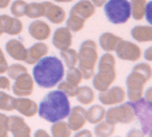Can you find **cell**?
I'll list each match as a JSON object with an SVG mask.
<instances>
[{
  "label": "cell",
  "instance_id": "cell-27",
  "mask_svg": "<svg viewBox=\"0 0 152 137\" xmlns=\"http://www.w3.org/2000/svg\"><path fill=\"white\" fill-rule=\"evenodd\" d=\"M51 133L53 137H70L72 136V129L69 128L68 123L63 120H58L52 123L51 127Z\"/></svg>",
  "mask_w": 152,
  "mask_h": 137
},
{
  "label": "cell",
  "instance_id": "cell-52",
  "mask_svg": "<svg viewBox=\"0 0 152 137\" xmlns=\"http://www.w3.org/2000/svg\"><path fill=\"white\" fill-rule=\"evenodd\" d=\"M0 52H1V50H0Z\"/></svg>",
  "mask_w": 152,
  "mask_h": 137
},
{
  "label": "cell",
  "instance_id": "cell-21",
  "mask_svg": "<svg viewBox=\"0 0 152 137\" xmlns=\"http://www.w3.org/2000/svg\"><path fill=\"white\" fill-rule=\"evenodd\" d=\"M95 8L96 7L92 4L90 0H81V1H78L77 4L73 5V8L70 9V12L79 16V17H82V19L87 20L95 15Z\"/></svg>",
  "mask_w": 152,
  "mask_h": 137
},
{
  "label": "cell",
  "instance_id": "cell-38",
  "mask_svg": "<svg viewBox=\"0 0 152 137\" xmlns=\"http://www.w3.org/2000/svg\"><path fill=\"white\" fill-rule=\"evenodd\" d=\"M9 135V116L0 114V137H7Z\"/></svg>",
  "mask_w": 152,
  "mask_h": 137
},
{
  "label": "cell",
  "instance_id": "cell-43",
  "mask_svg": "<svg viewBox=\"0 0 152 137\" xmlns=\"http://www.w3.org/2000/svg\"><path fill=\"white\" fill-rule=\"evenodd\" d=\"M150 13H151V3L150 1H147V5H146V12H144V17L147 19V21L151 24V16H150Z\"/></svg>",
  "mask_w": 152,
  "mask_h": 137
},
{
  "label": "cell",
  "instance_id": "cell-19",
  "mask_svg": "<svg viewBox=\"0 0 152 137\" xmlns=\"http://www.w3.org/2000/svg\"><path fill=\"white\" fill-rule=\"evenodd\" d=\"M5 51L7 54L11 56L12 59H15L17 61H25L26 58V51L27 48L25 44L18 39H11L5 43Z\"/></svg>",
  "mask_w": 152,
  "mask_h": 137
},
{
  "label": "cell",
  "instance_id": "cell-8",
  "mask_svg": "<svg viewBox=\"0 0 152 137\" xmlns=\"http://www.w3.org/2000/svg\"><path fill=\"white\" fill-rule=\"evenodd\" d=\"M115 51L121 60L125 61H138L142 56V50L139 46L125 39H121L118 42Z\"/></svg>",
  "mask_w": 152,
  "mask_h": 137
},
{
  "label": "cell",
  "instance_id": "cell-42",
  "mask_svg": "<svg viewBox=\"0 0 152 137\" xmlns=\"http://www.w3.org/2000/svg\"><path fill=\"white\" fill-rule=\"evenodd\" d=\"M75 137H91L92 136V133L90 132V131H87V129H78L77 131V133L74 135Z\"/></svg>",
  "mask_w": 152,
  "mask_h": 137
},
{
  "label": "cell",
  "instance_id": "cell-16",
  "mask_svg": "<svg viewBox=\"0 0 152 137\" xmlns=\"http://www.w3.org/2000/svg\"><path fill=\"white\" fill-rule=\"evenodd\" d=\"M15 110L26 118H33L38 112V103L26 97H18L15 99Z\"/></svg>",
  "mask_w": 152,
  "mask_h": 137
},
{
  "label": "cell",
  "instance_id": "cell-26",
  "mask_svg": "<svg viewBox=\"0 0 152 137\" xmlns=\"http://www.w3.org/2000/svg\"><path fill=\"white\" fill-rule=\"evenodd\" d=\"M115 131H116V127L113 123L102 120V121L96 123L94 133H95V136H99V137H109V136H113Z\"/></svg>",
  "mask_w": 152,
  "mask_h": 137
},
{
  "label": "cell",
  "instance_id": "cell-30",
  "mask_svg": "<svg viewBox=\"0 0 152 137\" xmlns=\"http://www.w3.org/2000/svg\"><path fill=\"white\" fill-rule=\"evenodd\" d=\"M44 15V7L43 3H30L26 5V12L25 16H27L29 19L35 20V19H40Z\"/></svg>",
  "mask_w": 152,
  "mask_h": 137
},
{
  "label": "cell",
  "instance_id": "cell-48",
  "mask_svg": "<svg viewBox=\"0 0 152 137\" xmlns=\"http://www.w3.org/2000/svg\"><path fill=\"white\" fill-rule=\"evenodd\" d=\"M151 93H152V89L148 87L147 91H146V97H144V99H146L147 102H150V103H151Z\"/></svg>",
  "mask_w": 152,
  "mask_h": 137
},
{
  "label": "cell",
  "instance_id": "cell-25",
  "mask_svg": "<svg viewBox=\"0 0 152 137\" xmlns=\"http://www.w3.org/2000/svg\"><path fill=\"white\" fill-rule=\"evenodd\" d=\"M146 5H147V0H130L131 16L134 17V20L140 21L144 19Z\"/></svg>",
  "mask_w": 152,
  "mask_h": 137
},
{
  "label": "cell",
  "instance_id": "cell-32",
  "mask_svg": "<svg viewBox=\"0 0 152 137\" xmlns=\"http://www.w3.org/2000/svg\"><path fill=\"white\" fill-rule=\"evenodd\" d=\"M65 21H66V27L70 31H74V33L83 29L85 22H86L85 19H82V17L74 15V13H72V12H70V15H69V19Z\"/></svg>",
  "mask_w": 152,
  "mask_h": 137
},
{
  "label": "cell",
  "instance_id": "cell-13",
  "mask_svg": "<svg viewBox=\"0 0 152 137\" xmlns=\"http://www.w3.org/2000/svg\"><path fill=\"white\" fill-rule=\"evenodd\" d=\"M72 43H73V37H72V31L68 27H57L55 30L52 36V44L57 50H66L72 46Z\"/></svg>",
  "mask_w": 152,
  "mask_h": 137
},
{
  "label": "cell",
  "instance_id": "cell-6",
  "mask_svg": "<svg viewBox=\"0 0 152 137\" xmlns=\"http://www.w3.org/2000/svg\"><path fill=\"white\" fill-rule=\"evenodd\" d=\"M130 104L134 110L135 118L140 123L143 135L150 136L151 129H152V125H151L152 124V120H151V103L147 102L143 97H142L138 101H134V102L130 101Z\"/></svg>",
  "mask_w": 152,
  "mask_h": 137
},
{
  "label": "cell",
  "instance_id": "cell-20",
  "mask_svg": "<svg viewBox=\"0 0 152 137\" xmlns=\"http://www.w3.org/2000/svg\"><path fill=\"white\" fill-rule=\"evenodd\" d=\"M47 54H48V46L44 42H38V43L33 44L30 48H27L25 61L27 64H35L37 61H39Z\"/></svg>",
  "mask_w": 152,
  "mask_h": 137
},
{
  "label": "cell",
  "instance_id": "cell-37",
  "mask_svg": "<svg viewBox=\"0 0 152 137\" xmlns=\"http://www.w3.org/2000/svg\"><path fill=\"white\" fill-rule=\"evenodd\" d=\"M66 81L74 84V85H79V82L82 81V75L78 68L75 67L69 68V71L66 72Z\"/></svg>",
  "mask_w": 152,
  "mask_h": 137
},
{
  "label": "cell",
  "instance_id": "cell-24",
  "mask_svg": "<svg viewBox=\"0 0 152 137\" xmlns=\"http://www.w3.org/2000/svg\"><path fill=\"white\" fill-rule=\"evenodd\" d=\"M105 116V108L102 104H92L88 110H86V120L90 124H96L102 121Z\"/></svg>",
  "mask_w": 152,
  "mask_h": 137
},
{
  "label": "cell",
  "instance_id": "cell-50",
  "mask_svg": "<svg viewBox=\"0 0 152 137\" xmlns=\"http://www.w3.org/2000/svg\"><path fill=\"white\" fill-rule=\"evenodd\" d=\"M53 1H56V3H70V1H73V0H53Z\"/></svg>",
  "mask_w": 152,
  "mask_h": 137
},
{
  "label": "cell",
  "instance_id": "cell-34",
  "mask_svg": "<svg viewBox=\"0 0 152 137\" xmlns=\"http://www.w3.org/2000/svg\"><path fill=\"white\" fill-rule=\"evenodd\" d=\"M26 5H27V3L25 0H16V1H13L11 5V12H12L13 17L21 19V17L25 16Z\"/></svg>",
  "mask_w": 152,
  "mask_h": 137
},
{
  "label": "cell",
  "instance_id": "cell-51",
  "mask_svg": "<svg viewBox=\"0 0 152 137\" xmlns=\"http://www.w3.org/2000/svg\"><path fill=\"white\" fill-rule=\"evenodd\" d=\"M3 34H4V33H3V29H1V26H0V37H1Z\"/></svg>",
  "mask_w": 152,
  "mask_h": 137
},
{
  "label": "cell",
  "instance_id": "cell-11",
  "mask_svg": "<svg viewBox=\"0 0 152 137\" xmlns=\"http://www.w3.org/2000/svg\"><path fill=\"white\" fill-rule=\"evenodd\" d=\"M116 76H117L116 69H113V71H99L98 73H94V76H92L94 89L98 91L107 90L115 82Z\"/></svg>",
  "mask_w": 152,
  "mask_h": 137
},
{
  "label": "cell",
  "instance_id": "cell-23",
  "mask_svg": "<svg viewBox=\"0 0 152 137\" xmlns=\"http://www.w3.org/2000/svg\"><path fill=\"white\" fill-rule=\"evenodd\" d=\"M131 37L134 38V41L138 42H151L152 41V27L150 25H138L134 26L130 31Z\"/></svg>",
  "mask_w": 152,
  "mask_h": 137
},
{
  "label": "cell",
  "instance_id": "cell-9",
  "mask_svg": "<svg viewBox=\"0 0 152 137\" xmlns=\"http://www.w3.org/2000/svg\"><path fill=\"white\" fill-rule=\"evenodd\" d=\"M13 94L17 97H29L34 91V78L27 72L22 73L15 80V84L11 86Z\"/></svg>",
  "mask_w": 152,
  "mask_h": 137
},
{
  "label": "cell",
  "instance_id": "cell-41",
  "mask_svg": "<svg viewBox=\"0 0 152 137\" xmlns=\"http://www.w3.org/2000/svg\"><path fill=\"white\" fill-rule=\"evenodd\" d=\"M7 69H8V63H7V59H5L4 54H3V51H1L0 52V75L5 73Z\"/></svg>",
  "mask_w": 152,
  "mask_h": 137
},
{
  "label": "cell",
  "instance_id": "cell-44",
  "mask_svg": "<svg viewBox=\"0 0 152 137\" xmlns=\"http://www.w3.org/2000/svg\"><path fill=\"white\" fill-rule=\"evenodd\" d=\"M151 54H152V47H148L147 50L144 51V59H146L147 61H151V60H152Z\"/></svg>",
  "mask_w": 152,
  "mask_h": 137
},
{
  "label": "cell",
  "instance_id": "cell-40",
  "mask_svg": "<svg viewBox=\"0 0 152 137\" xmlns=\"http://www.w3.org/2000/svg\"><path fill=\"white\" fill-rule=\"evenodd\" d=\"M11 89V81H9V77H0V90H9Z\"/></svg>",
  "mask_w": 152,
  "mask_h": 137
},
{
  "label": "cell",
  "instance_id": "cell-35",
  "mask_svg": "<svg viewBox=\"0 0 152 137\" xmlns=\"http://www.w3.org/2000/svg\"><path fill=\"white\" fill-rule=\"evenodd\" d=\"M58 90H61L64 94H66L68 97H75L78 91V85H74V84L69 82V81H63L61 80L60 82L57 84Z\"/></svg>",
  "mask_w": 152,
  "mask_h": 137
},
{
  "label": "cell",
  "instance_id": "cell-28",
  "mask_svg": "<svg viewBox=\"0 0 152 137\" xmlns=\"http://www.w3.org/2000/svg\"><path fill=\"white\" fill-rule=\"evenodd\" d=\"M75 97H77L79 103L91 104L92 102H94V99H95V93L90 86H82V87H78L77 96Z\"/></svg>",
  "mask_w": 152,
  "mask_h": 137
},
{
  "label": "cell",
  "instance_id": "cell-46",
  "mask_svg": "<svg viewBox=\"0 0 152 137\" xmlns=\"http://www.w3.org/2000/svg\"><path fill=\"white\" fill-rule=\"evenodd\" d=\"M90 1H91L95 7H103L108 0H90Z\"/></svg>",
  "mask_w": 152,
  "mask_h": 137
},
{
  "label": "cell",
  "instance_id": "cell-22",
  "mask_svg": "<svg viewBox=\"0 0 152 137\" xmlns=\"http://www.w3.org/2000/svg\"><path fill=\"white\" fill-rule=\"evenodd\" d=\"M120 41H121L120 37L109 33V31H105V33H103L102 36L99 37V46L104 51L110 52V51L116 50V47H117V44H118Z\"/></svg>",
  "mask_w": 152,
  "mask_h": 137
},
{
  "label": "cell",
  "instance_id": "cell-3",
  "mask_svg": "<svg viewBox=\"0 0 152 137\" xmlns=\"http://www.w3.org/2000/svg\"><path fill=\"white\" fill-rule=\"evenodd\" d=\"M99 55H98V46L94 41L86 39L79 46L78 52V64H79V72L82 75V78L90 80L94 76V69L98 63Z\"/></svg>",
  "mask_w": 152,
  "mask_h": 137
},
{
  "label": "cell",
  "instance_id": "cell-10",
  "mask_svg": "<svg viewBox=\"0 0 152 137\" xmlns=\"http://www.w3.org/2000/svg\"><path fill=\"white\" fill-rule=\"evenodd\" d=\"M126 98V91L121 86L108 87L104 91H99V101L103 104L108 106H115V104L122 103Z\"/></svg>",
  "mask_w": 152,
  "mask_h": 137
},
{
  "label": "cell",
  "instance_id": "cell-33",
  "mask_svg": "<svg viewBox=\"0 0 152 137\" xmlns=\"http://www.w3.org/2000/svg\"><path fill=\"white\" fill-rule=\"evenodd\" d=\"M15 97L0 90V111H13L15 110Z\"/></svg>",
  "mask_w": 152,
  "mask_h": 137
},
{
  "label": "cell",
  "instance_id": "cell-39",
  "mask_svg": "<svg viewBox=\"0 0 152 137\" xmlns=\"http://www.w3.org/2000/svg\"><path fill=\"white\" fill-rule=\"evenodd\" d=\"M133 71H137V72L143 73V75L146 76L147 78H150V80H151L152 69H151V65L148 64V63H139V64H137L135 67H134V68H133Z\"/></svg>",
  "mask_w": 152,
  "mask_h": 137
},
{
  "label": "cell",
  "instance_id": "cell-7",
  "mask_svg": "<svg viewBox=\"0 0 152 137\" xmlns=\"http://www.w3.org/2000/svg\"><path fill=\"white\" fill-rule=\"evenodd\" d=\"M150 81V78H147L143 73L137 72V71H131V73L127 76L126 78V96L127 98L134 102L138 101L139 98L143 97V91L146 84Z\"/></svg>",
  "mask_w": 152,
  "mask_h": 137
},
{
  "label": "cell",
  "instance_id": "cell-14",
  "mask_svg": "<svg viewBox=\"0 0 152 137\" xmlns=\"http://www.w3.org/2000/svg\"><path fill=\"white\" fill-rule=\"evenodd\" d=\"M43 7H44L43 17L50 20L52 24H61L66 20V13L61 7L53 4L51 1H43Z\"/></svg>",
  "mask_w": 152,
  "mask_h": 137
},
{
  "label": "cell",
  "instance_id": "cell-47",
  "mask_svg": "<svg viewBox=\"0 0 152 137\" xmlns=\"http://www.w3.org/2000/svg\"><path fill=\"white\" fill-rule=\"evenodd\" d=\"M9 3L11 0H0V9H5L9 7Z\"/></svg>",
  "mask_w": 152,
  "mask_h": 137
},
{
  "label": "cell",
  "instance_id": "cell-4",
  "mask_svg": "<svg viewBox=\"0 0 152 137\" xmlns=\"http://www.w3.org/2000/svg\"><path fill=\"white\" fill-rule=\"evenodd\" d=\"M104 13L109 22L115 25L126 24L131 17L129 0H108L104 4Z\"/></svg>",
  "mask_w": 152,
  "mask_h": 137
},
{
  "label": "cell",
  "instance_id": "cell-49",
  "mask_svg": "<svg viewBox=\"0 0 152 137\" xmlns=\"http://www.w3.org/2000/svg\"><path fill=\"white\" fill-rule=\"evenodd\" d=\"M143 135V132H139V131H135V129H133V131H130L127 133V136H142Z\"/></svg>",
  "mask_w": 152,
  "mask_h": 137
},
{
  "label": "cell",
  "instance_id": "cell-15",
  "mask_svg": "<svg viewBox=\"0 0 152 137\" xmlns=\"http://www.w3.org/2000/svg\"><path fill=\"white\" fill-rule=\"evenodd\" d=\"M9 132L15 137H30L31 135V129L26 124V121L17 115L9 116Z\"/></svg>",
  "mask_w": 152,
  "mask_h": 137
},
{
  "label": "cell",
  "instance_id": "cell-5",
  "mask_svg": "<svg viewBox=\"0 0 152 137\" xmlns=\"http://www.w3.org/2000/svg\"><path fill=\"white\" fill-rule=\"evenodd\" d=\"M107 121L113 123V124H130L135 119V114L131 107L130 102L129 103H118L110 107L108 111H105Z\"/></svg>",
  "mask_w": 152,
  "mask_h": 137
},
{
  "label": "cell",
  "instance_id": "cell-17",
  "mask_svg": "<svg viewBox=\"0 0 152 137\" xmlns=\"http://www.w3.org/2000/svg\"><path fill=\"white\" fill-rule=\"evenodd\" d=\"M29 34L35 41H46L51 36V29L47 22L42 20H34L29 25Z\"/></svg>",
  "mask_w": 152,
  "mask_h": 137
},
{
  "label": "cell",
  "instance_id": "cell-12",
  "mask_svg": "<svg viewBox=\"0 0 152 137\" xmlns=\"http://www.w3.org/2000/svg\"><path fill=\"white\" fill-rule=\"evenodd\" d=\"M68 125L72 129V132H77L78 129H82L86 124V110L82 106H75L70 108L68 114Z\"/></svg>",
  "mask_w": 152,
  "mask_h": 137
},
{
  "label": "cell",
  "instance_id": "cell-45",
  "mask_svg": "<svg viewBox=\"0 0 152 137\" xmlns=\"http://www.w3.org/2000/svg\"><path fill=\"white\" fill-rule=\"evenodd\" d=\"M34 136H35V137H48L50 135H48L44 129H38V131L34 133Z\"/></svg>",
  "mask_w": 152,
  "mask_h": 137
},
{
  "label": "cell",
  "instance_id": "cell-2",
  "mask_svg": "<svg viewBox=\"0 0 152 137\" xmlns=\"http://www.w3.org/2000/svg\"><path fill=\"white\" fill-rule=\"evenodd\" d=\"M70 111L69 97L61 90H52L47 93L44 98L38 104V112L42 119L48 123H55L64 120Z\"/></svg>",
  "mask_w": 152,
  "mask_h": 137
},
{
  "label": "cell",
  "instance_id": "cell-29",
  "mask_svg": "<svg viewBox=\"0 0 152 137\" xmlns=\"http://www.w3.org/2000/svg\"><path fill=\"white\" fill-rule=\"evenodd\" d=\"M99 71H113L116 69V59L110 52H105L98 61Z\"/></svg>",
  "mask_w": 152,
  "mask_h": 137
},
{
  "label": "cell",
  "instance_id": "cell-31",
  "mask_svg": "<svg viewBox=\"0 0 152 137\" xmlns=\"http://www.w3.org/2000/svg\"><path fill=\"white\" fill-rule=\"evenodd\" d=\"M61 54V59L65 63V65L68 68H72V67H75L78 64V52L73 50V48H66V50H63L60 51Z\"/></svg>",
  "mask_w": 152,
  "mask_h": 137
},
{
  "label": "cell",
  "instance_id": "cell-36",
  "mask_svg": "<svg viewBox=\"0 0 152 137\" xmlns=\"http://www.w3.org/2000/svg\"><path fill=\"white\" fill-rule=\"evenodd\" d=\"M25 72H27L26 67H23L21 64H12V65H8V69H7L5 73H8L9 80H16L17 77H20Z\"/></svg>",
  "mask_w": 152,
  "mask_h": 137
},
{
  "label": "cell",
  "instance_id": "cell-18",
  "mask_svg": "<svg viewBox=\"0 0 152 137\" xmlns=\"http://www.w3.org/2000/svg\"><path fill=\"white\" fill-rule=\"evenodd\" d=\"M0 26L3 29V33H7L9 36H17L22 31V22L17 17H11L8 15H0Z\"/></svg>",
  "mask_w": 152,
  "mask_h": 137
},
{
  "label": "cell",
  "instance_id": "cell-1",
  "mask_svg": "<svg viewBox=\"0 0 152 137\" xmlns=\"http://www.w3.org/2000/svg\"><path fill=\"white\" fill-rule=\"evenodd\" d=\"M64 76V64L57 56H43L33 68L34 82L44 89L56 86Z\"/></svg>",
  "mask_w": 152,
  "mask_h": 137
}]
</instances>
